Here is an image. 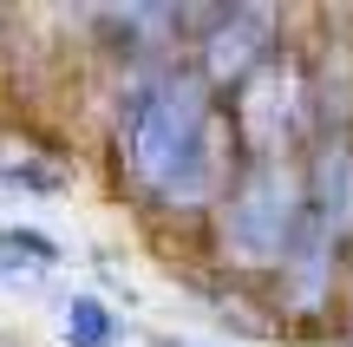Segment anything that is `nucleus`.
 I'll return each mask as SVG.
<instances>
[{
  "label": "nucleus",
  "instance_id": "nucleus-3",
  "mask_svg": "<svg viewBox=\"0 0 353 347\" xmlns=\"http://www.w3.org/2000/svg\"><path fill=\"white\" fill-rule=\"evenodd\" d=\"M294 217H301V184L281 164H262L223 204V249L236 262H281L288 236H294Z\"/></svg>",
  "mask_w": 353,
  "mask_h": 347
},
{
  "label": "nucleus",
  "instance_id": "nucleus-1",
  "mask_svg": "<svg viewBox=\"0 0 353 347\" xmlns=\"http://www.w3.org/2000/svg\"><path fill=\"white\" fill-rule=\"evenodd\" d=\"M131 177L164 204H203L216 190V112L203 72H144L131 79L125 112H118Z\"/></svg>",
  "mask_w": 353,
  "mask_h": 347
},
{
  "label": "nucleus",
  "instance_id": "nucleus-5",
  "mask_svg": "<svg viewBox=\"0 0 353 347\" xmlns=\"http://www.w3.org/2000/svg\"><path fill=\"white\" fill-rule=\"evenodd\" d=\"M288 118H294V79L262 66V72L242 86V138L255 144L262 157H275L288 144Z\"/></svg>",
  "mask_w": 353,
  "mask_h": 347
},
{
  "label": "nucleus",
  "instance_id": "nucleus-2",
  "mask_svg": "<svg viewBox=\"0 0 353 347\" xmlns=\"http://www.w3.org/2000/svg\"><path fill=\"white\" fill-rule=\"evenodd\" d=\"M353 223V151L347 144H327V151L314 157V177L301 184V217H294V236H288V256H281V269H288V295L294 308H314L321 288H327V262L334 249H341Z\"/></svg>",
  "mask_w": 353,
  "mask_h": 347
},
{
  "label": "nucleus",
  "instance_id": "nucleus-4",
  "mask_svg": "<svg viewBox=\"0 0 353 347\" xmlns=\"http://www.w3.org/2000/svg\"><path fill=\"white\" fill-rule=\"evenodd\" d=\"M275 46V13L268 7H223L203 33V79L216 86H249Z\"/></svg>",
  "mask_w": 353,
  "mask_h": 347
},
{
  "label": "nucleus",
  "instance_id": "nucleus-6",
  "mask_svg": "<svg viewBox=\"0 0 353 347\" xmlns=\"http://www.w3.org/2000/svg\"><path fill=\"white\" fill-rule=\"evenodd\" d=\"M0 184H7V190H26V197H59L65 170L46 164V157H33V151H0Z\"/></svg>",
  "mask_w": 353,
  "mask_h": 347
},
{
  "label": "nucleus",
  "instance_id": "nucleus-7",
  "mask_svg": "<svg viewBox=\"0 0 353 347\" xmlns=\"http://www.w3.org/2000/svg\"><path fill=\"white\" fill-rule=\"evenodd\" d=\"M112 308L99 295H72L65 301V347H112Z\"/></svg>",
  "mask_w": 353,
  "mask_h": 347
}]
</instances>
